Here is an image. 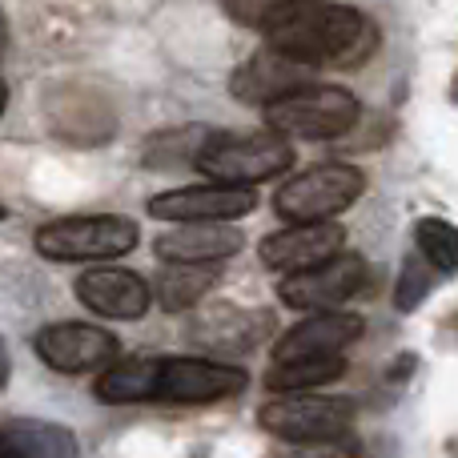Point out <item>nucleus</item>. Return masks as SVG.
<instances>
[{
    "label": "nucleus",
    "instance_id": "1",
    "mask_svg": "<svg viewBox=\"0 0 458 458\" xmlns=\"http://www.w3.org/2000/svg\"><path fill=\"white\" fill-rule=\"evenodd\" d=\"M266 48L306 69H350L378 45V29L366 13L334 0H277L261 24Z\"/></svg>",
    "mask_w": 458,
    "mask_h": 458
},
{
    "label": "nucleus",
    "instance_id": "2",
    "mask_svg": "<svg viewBox=\"0 0 458 458\" xmlns=\"http://www.w3.org/2000/svg\"><path fill=\"white\" fill-rule=\"evenodd\" d=\"M293 165V145L282 133H209L193 169L222 185H258Z\"/></svg>",
    "mask_w": 458,
    "mask_h": 458
},
{
    "label": "nucleus",
    "instance_id": "3",
    "mask_svg": "<svg viewBox=\"0 0 458 458\" xmlns=\"http://www.w3.org/2000/svg\"><path fill=\"white\" fill-rule=\"evenodd\" d=\"M358 117H362L358 97L338 85H301L266 105L269 129L282 137H301V141H334L350 133Z\"/></svg>",
    "mask_w": 458,
    "mask_h": 458
},
{
    "label": "nucleus",
    "instance_id": "4",
    "mask_svg": "<svg viewBox=\"0 0 458 458\" xmlns=\"http://www.w3.org/2000/svg\"><path fill=\"white\" fill-rule=\"evenodd\" d=\"M141 242L133 217L121 214H85V217H56L37 229V253L48 261H109L125 258Z\"/></svg>",
    "mask_w": 458,
    "mask_h": 458
},
{
    "label": "nucleus",
    "instance_id": "5",
    "mask_svg": "<svg viewBox=\"0 0 458 458\" xmlns=\"http://www.w3.org/2000/svg\"><path fill=\"white\" fill-rule=\"evenodd\" d=\"M366 193V177L354 165H314L290 177L274 193V214L285 222H334Z\"/></svg>",
    "mask_w": 458,
    "mask_h": 458
},
{
    "label": "nucleus",
    "instance_id": "6",
    "mask_svg": "<svg viewBox=\"0 0 458 458\" xmlns=\"http://www.w3.org/2000/svg\"><path fill=\"white\" fill-rule=\"evenodd\" d=\"M258 422L261 430H269L274 438H285V443H314V438L346 435L350 422H354V406L346 398H322L310 394V390H293V394H282L261 406Z\"/></svg>",
    "mask_w": 458,
    "mask_h": 458
},
{
    "label": "nucleus",
    "instance_id": "7",
    "mask_svg": "<svg viewBox=\"0 0 458 458\" xmlns=\"http://www.w3.org/2000/svg\"><path fill=\"white\" fill-rule=\"evenodd\" d=\"M245 370L214 358H161L157 403L169 406H206L245 390Z\"/></svg>",
    "mask_w": 458,
    "mask_h": 458
},
{
    "label": "nucleus",
    "instance_id": "8",
    "mask_svg": "<svg viewBox=\"0 0 458 458\" xmlns=\"http://www.w3.org/2000/svg\"><path fill=\"white\" fill-rule=\"evenodd\" d=\"M366 285V261L358 253H334L310 269L285 274L277 298L293 310H334Z\"/></svg>",
    "mask_w": 458,
    "mask_h": 458
},
{
    "label": "nucleus",
    "instance_id": "9",
    "mask_svg": "<svg viewBox=\"0 0 458 458\" xmlns=\"http://www.w3.org/2000/svg\"><path fill=\"white\" fill-rule=\"evenodd\" d=\"M37 358L56 374H89L105 370L117 358V338L89 322H53L32 338Z\"/></svg>",
    "mask_w": 458,
    "mask_h": 458
},
{
    "label": "nucleus",
    "instance_id": "10",
    "mask_svg": "<svg viewBox=\"0 0 458 458\" xmlns=\"http://www.w3.org/2000/svg\"><path fill=\"white\" fill-rule=\"evenodd\" d=\"M258 209L253 185H190V190H169L149 198V217L157 222H237Z\"/></svg>",
    "mask_w": 458,
    "mask_h": 458
},
{
    "label": "nucleus",
    "instance_id": "11",
    "mask_svg": "<svg viewBox=\"0 0 458 458\" xmlns=\"http://www.w3.org/2000/svg\"><path fill=\"white\" fill-rule=\"evenodd\" d=\"M342 242H346V229L338 222H290L277 233L261 237L258 253L266 266L282 269V274H298V269H310L342 253Z\"/></svg>",
    "mask_w": 458,
    "mask_h": 458
},
{
    "label": "nucleus",
    "instance_id": "12",
    "mask_svg": "<svg viewBox=\"0 0 458 458\" xmlns=\"http://www.w3.org/2000/svg\"><path fill=\"white\" fill-rule=\"evenodd\" d=\"M77 298L81 306H89L101 318H117V322H133V318H145L153 301V285L145 282L141 274L121 266H97L89 274L77 277Z\"/></svg>",
    "mask_w": 458,
    "mask_h": 458
},
{
    "label": "nucleus",
    "instance_id": "13",
    "mask_svg": "<svg viewBox=\"0 0 458 458\" xmlns=\"http://www.w3.org/2000/svg\"><path fill=\"white\" fill-rule=\"evenodd\" d=\"M362 318L350 310H318L314 318L298 322L293 330H285L274 346V362H293V358H330L342 354L346 346H354L362 338Z\"/></svg>",
    "mask_w": 458,
    "mask_h": 458
},
{
    "label": "nucleus",
    "instance_id": "14",
    "mask_svg": "<svg viewBox=\"0 0 458 458\" xmlns=\"http://www.w3.org/2000/svg\"><path fill=\"white\" fill-rule=\"evenodd\" d=\"M242 229L229 222H177V229L153 242V250L161 261H177V266H214L242 250Z\"/></svg>",
    "mask_w": 458,
    "mask_h": 458
},
{
    "label": "nucleus",
    "instance_id": "15",
    "mask_svg": "<svg viewBox=\"0 0 458 458\" xmlns=\"http://www.w3.org/2000/svg\"><path fill=\"white\" fill-rule=\"evenodd\" d=\"M310 85L306 81V64L290 61V56L274 53V48H261V53H253L245 64H237L233 72V97L245 105H274L277 97L293 93V89Z\"/></svg>",
    "mask_w": 458,
    "mask_h": 458
},
{
    "label": "nucleus",
    "instance_id": "16",
    "mask_svg": "<svg viewBox=\"0 0 458 458\" xmlns=\"http://www.w3.org/2000/svg\"><path fill=\"white\" fill-rule=\"evenodd\" d=\"M274 330V318L261 314V310H237V306H217L209 314L198 318L193 334L198 342L206 346H217V350H253L261 338H269Z\"/></svg>",
    "mask_w": 458,
    "mask_h": 458
},
{
    "label": "nucleus",
    "instance_id": "17",
    "mask_svg": "<svg viewBox=\"0 0 458 458\" xmlns=\"http://www.w3.org/2000/svg\"><path fill=\"white\" fill-rule=\"evenodd\" d=\"M157 378L161 358H129L97 378V398L109 406H133V403H157Z\"/></svg>",
    "mask_w": 458,
    "mask_h": 458
},
{
    "label": "nucleus",
    "instance_id": "18",
    "mask_svg": "<svg viewBox=\"0 0 458 458\" xmlns=\"http://www.w3.org/2000/svg\"><path fill=\"white\" fill-rule=\"evenodd\" d=\"M4 435L21 446L24 458H81L77 435L61 422H40V419H16L4 427Z\"/></svg>",
    "mask_w": 458,
    "mask_h": 458
},
{
    "label": "nucleus",
    "instance_id": "19",
    "mask_svg": "<svg viewBox=\"0 0 458 458\" xmlns=\"http://www.w3.org/2000/svg\"><path fill=\"white\" fill-rule=\"evenodd\" d=\"M346 374L342 354L330 358H293V362H274V370L266 374V386L277 394H293V390H314L326 382H338Z\"/></svg>",
    "mask_w": 458,
    "mask_h": 458
},
{
    "label": "nucleus",
    "instance_id": "20",
    "mask_svg": "<svg viewBox=\"0 0 458 458\" xmlns=\"http://www.w3.org/2000/svg\"><path fill=\"white\" fill-rule=\"evenodd\" d=\"M209 285H214L209 266H177V261H169V269L157 277L153 293H157V301L169 310V314H177V310L198 306L201 293H206Z\"/></svg>",
    "mask_w": 458,
    "mask_h": 458
},
{
    "label": "nucleus",
    "instance_id": "21",
    "mask_svg": "<svg viewBox=\"0 0 458 458\" xmlns=\"http://www.w3.org/2000/svg\"><path fill=\"white\" fill-rule=\"evenodd\" d=\"M414 242H419V253L435 266V274H458V229L443 217H422L414 225Z\"/></svg>",
    "mask_w": 458,
    "mask_h": 458
},
{
    "label": "nucleus",
    "instance_id": "22",
    "mask_svg": "<svg viewBox=\"0 0 458 458\" xmlns=\"http://www.w3.org/2000/svg\"><path fill=\"white\" fill-rule=\"evenodd\" d=\"M430 285H435V266H430L422 253H411V258L403 261V274H398V290H394V306L403 310V314H411V310L422 306V298L430 293Z\"/></svg>",
    "mask_w": 458,
    "mask_h": 458
},
{
    "label": "nucleus",
    "instance_id": "23",
    "mask_svg": "<svg viewBox=\"0 0 458 458\" xmlns=\"http://www.w3.org/2000/svg\"><path fill=\"white\" fill-rule=\"evenodd\" d=\"M358 438L350 435H330V438H314V443H293L290 458H358Z\"/></svg>",
    "mask_w": 458,
    "mask_h": 458
},
{
    "label": "nucleus",
    "instance_id": "24",
    "mask_svg": "<svg viewBox=\"0 0 458 458\" xmlns=\"http://www.w3.org/2000/svg\"><path fill=\"white\" fill-rule=\"evenodd\" d=\"M277 0H222V8L229 16H233L237 24H245V29L261 32V24H266V16L274 13Z\"/></svg>",
    "mask_w": 458,
    "mask_h": 458
},
{
    "label": "nucleus",
    "instance_id": "25",
    "mask_svg": "<svg viewBox=\"0 0 458 458\" xmlns=\"http://www.w3.org/2000/svg\"><path fill=\"white\" fill-rule=\"evenodd\" d=\"M0 458H24V454H21V446H16L13 438L4 435V427H0Z\"/></svg>",
    "mask_w": 458,
    "mask_h": 458
},
{
    "label": "nucleus",
    "instance_id": "26",
    "mask_svg": "<svg viewBox=\"0 0 458 458\" xmlns=\"http://www.w3.org/2000/svg\"><path fill=\"white\" fill-rule=\"evenodd\" d=\"M8 370H13V362H8V346H4V338H0V390L8 386Z\"/></svg>",
    "mask_w": 458,
    "mask_h": 458
},
{
    "label": "nucleus",
    "instance_id": "27",
    "mask_svg": "<svg viewBox=\"0 0 458 458\" xmlns=\"http://www.w3.org/2000/svg\"><path fill=\"white\" fill-rule=\"evenodd\" d=\"M4 48H8V21H4V13H0V56H4Z\"/></svg>",
    "mask_w": 458,
    "mask_h": 458
},
{
    "label": "nucleus",
    "instance_id": "28",
    "mask_svg": "<svg viewBox=\"0 0 458 458\" xmlns=\"http://www.w3.org/2000/svg\"><path fill=\"white\" fill-rule=\"evenodd\" d=\"M4 105H8V85L0 81V113H4Z\"/></svg>",
    "mask_w": 458,
    "mask_h": 458
},
{
    "label": "nucleus",
    "instance_id": "29",
    "mask_svg": "<svg viewBox=\"0 0 458 458\" xmlns=\"http://www.w3.org/2000/svg\"><path fill=\"white\" fill-rule=\"evenodd\" d=\"M454 101H458V85H454Z\"/></svg>",
    "mask_w": 458,
    "mask_h": 458
},
{
    "label": "nucleus",
    "instance_id": "30",
    "mask_svg": "<svg viewBox=\"0 0 458 458\" xmlns=\"http://www.w3.org/2000/svg\"><path fill=\"white\" fill-rule=\"evenodd\" d=\"M0 217H4V209H0Z\"/></svg>",
    "mask_w": 458,
    "mask_h": 458
}]
</instances>
